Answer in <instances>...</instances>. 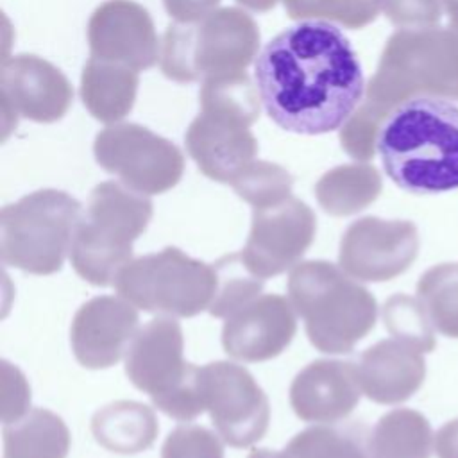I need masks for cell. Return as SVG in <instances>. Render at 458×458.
<instances>
[{
    "mask_svg": "<svg viewBox=\"0 0 458 458\" xmlns=\"http://www.w3.org/2000/svg\"><path fill=\"white\" fill-rule=\"evenodd\" d=\"M138 311L123 297L100 295L84 302L73 317L70 342L86 369H107L120 361L138 333Z\"/></svg>",
    "mask_w": 458,
    "mask_h": 458,
    "instance_id": "7c38bea8",
    "label": "cell"
},
{
    "mask_svg": "<svg viewBox=\"0 0 458 458\" xmlns=\"http://www.w3.org/2000/svg\"><path fill=\"white\" fill-rule=\"evenodd\" d=\"M182 349L179 322L154 318L132 338L125 374L163 413L177 420H193L204 411L200 367L184 361Z\"/></svg>",
    "mask_w": 458,
    "mask_h": 458,
    "instance_id": "8992f818",
    "label": "cell"
},
{
    "mask_svg": "<svg viewBox=\"0 0 458 458\" xmlns=\"http://www.w3.org/2000/svg\"><path fill=\"white\" fill-rule=\"evenodd\" d=\"M254 79L270 120L297 134L338 129L365 89L349 38L322 20H304L276 34L256 57Z\"/></svg>",
    "mask_w": 458,
    "mask_h": 458,
    "instance_id": "6da1fadb",
    "label": "cell"
},
{
    "mask_svg": "<svg viewBox=\"0 0 458 458\" xmlns=\"http://www.w3.org/2000/svg\"><path fill=\"white\" fill-rule=\"evenodd\" d=\"M437 458H458V419L445 422L433 440Z\"/></svg>",
    "mask_w": 458,
    "mask_h": 458,
    "instance_id": "d4e9b609",
    "label": "cell"
},
{
    "mask_svg": "<svg viewBox=\"0 0 458 458\" xmlns=\"http://www.w3.org/2000/svg\"><path fill=\"white\" fill-rule=\"evenodd\" d=\"M152 204L118 184H100L79 220L70 259L75 272L95 286L114 284L120 270L132 261V243L147 229Z\"/></svg>",
    "mask_w": 458,
    "mask_h": 458,
    "instance_id": "277c9868",
    "label": "cell"
},
{
    "mask_svg": "<svg viewBox=\"0 0 458 458\" xmlns=\"http://www.w3.org/2000/svg\"><path fill=\"white\" fill-rule=\"evenodd\" d=\"M288 299L304 320L311 345L320 352H351L376 326L374 295L342 267L324 259L302 261L292 268Z\"/></svg>",
    "mask_w": 458,
    "mask_h": 458,
    "instance_id": "3957f363",
    "label": "cell"
},
{
    "mask_svg": "<svg viewBox=\"0 0 458 458\" xmlns=\"http://www.w3.org/2000/svg\"><path fill=\"white\" fill-rule=\"evenodd\" d=\"M215 286V267L175 247L129 261L114 279L118 295L132 306L168 317H195L209 310Z\"/></svg>",
    "mask_w": 458,
    "mask_h": 458,
    "instance_id": "52a82bcc",
    "label": "cell"
},
{
    "mask_svg": "<svg viewBox=\"0 0 458 458\" xmlns=\"http://www.w3.org/2000/svg\"><path fill=\"white\" fill-rule=\"evenodd\" d=\"M213 267L216 274V286L211 306L208 310L213 317L225 318L243 304L261 295L263 279L250 272L243 261L242 252L225 256Z\"/></svg>",
    "mask_w": 458,
    "mask_h": 458,
    "instance_id": "44dd1931",
    "label": "cell"
},
{
    "mask_svg": "<svg viewBox=\"0 0 458 458\" xmlns=\"http://www.w3.org/2000/svg\"><path fill=\"white\" fill-rule=\"evenodd\" d=\"M361 392L379 404L408 401L424 383L422 352L397 338L381 340L363 351L356 363Z\"/></svg>",
    "mask_w": 458,
    "mask_h": 458,
    "instance_id": "5bb4252c",
    "label": "cell"
},
{
    "mask_svg": "<svg viewBox=\"0 0 458 458\" xmlns=\"http://www.w3.org/2000/svg\"><path fill=\"white\" fill-rule=\"evenodd\" d=\"M433 327L449 338H458V263H440L426 270L417 283Z\"/></svg>",
    "mask_w": 458,
    "mask_h": 458,
    "instance_id": "ffe728a7",
    "label": "cell"
},
{
    "mask_svg": "<svg viewBox=\"0 0 458 458\" xmlns=\"http://www.w3.org/2000/svg\"><path fill=\"white\" fill-rule=\"evenodd\" d=\"M234 186L242 199L256 208H261L288 197L290 177L276 166L263 165L243 175Z\"/></svg>",
    "mask_w": 458,
    "mask_h": 458,
    "instance_id": "cb8c5ba5",
    "label": "cell"
},
{
    "mask_svg": "<svg viewBox=\"0 0 458 458\" xmlns=\"http://www.w3.org/2000/svg\"><path fill=\"white\" fill-rule=\"evenodd\" d=\"M435 435L428 419L410 408L385 413L369 435L370 458H429Z\"/></svg>",
    "mask_w": 458,
    "mask_h": 458,
    "instance_id": "e0dca14e",
    "label": "cell"
},
{
    "mask_svg": "<svg viewBox=\"0 0 458 458\" xmlns=\"http://www.w3.org/2000/svg\"><path fill=\"white\" fill-rule=\"evenodd\" d=\"M95 440L111 453L136 454L148 449L159 431L156 413L136 401H116L91 419Z\"/></svg>",
    "mask_w": 458,
    "mask_h": 458,
    "instance_id": "9a60e30c",
    "label": "cell"
},
{
    "mask_svg": "<svg viewBox=\"0 0 458 458\" xmlns=\"http://www.w3.org/2000/svg\"><path fill=\"white\" fill-rule=\"evenodd\" d=\"M202 403L222 440L233 447H247L268 429L270 406L252 374L231 361L200 367Z\"/></svg>",
    "mask_w": 458,
    "mask_h": 458,
    "instance_id": "ba28073f",
    "label": "cell"
},
{
    "mask_svg": "<svg viewBox=\"0 0 458 458\" xmlns=\"http://www.w3.org/2000/svg\"><path fill=\"white\" fill-rule=\"evenodd\" d=\"M81 204L45 190L5 206L0 215V256L9 267L36 276L59 272L79 224Z\"/></svg>",
    "mask_w": 458,
    "mask_h": 458,
    "instance_id": "5b68a950",
    "label": "cell"
},
{
    "mask_svg": "<svg viewBox=\"0 0 458 458\" xmlns=\"http://www.w3.org/2000/svg\"><path fill=\"white\" fill-rule=\"evenodd\" d=\"M315 231V215L297 199L254 208L243 261L261 279L279 276L304 256Z\"/></svg>",
    "mask_w": 458,
    "mask_h": 458,
    "instance_id": "30bf717a",
    "label": "cell"
},
{
    "mask_svg": "<svg viewBox=\"0 0 458 458\" xmlns=\"http://www.w3.org/2000/svg\"><path fill=\"white\" fill-rule=\"evenodd\" d=\"M247 458H288L286 453L270 451V449H252Z\"/></svg>",
    "mask_w": 458,
    "mask_h": 458,
    "instance_id": "484cf974",
    "label": "cell"
},
{
    "mask_svg": "<svg viewBox=\"0 0 458 458\" xmlns=\"http://www.w3.org/2000/svg\"><path fill=\"white\" fill-rule=\"evenodd\" d=\"M419 245V231L411 222L365 216L345 229L338 261L358 281L383 283L411 267Z\"/></svg>",
    "mask_w": 458,
    "mask_h": 458,
    "instance_id": "9c48e42d",
    "label": "cell"
},
{
    "mask_svg": "<svg viewBox=\"0 0 458 458\" xmlns=\"http://www.w3.org/2000/svg\"><path fill=\"white\" fill-rule=\"evenodd\" d=\"M290 301L277 293H263L243 304L222 327V345L242 361H265L281 354L297 331Z\"/></svg>",
    "mask_w": 458,
    "mask_h": 458,
    "instance_id": "8fae6325",
    "label": "cell"
},
{
    "mask_svg": "<svg viewBox=\"0 0 458 458\" xmlns=\"http://www.w3.org/2000/svg\"><path fill=\"white\" fill-rule=\"evenodd\" d=\"M356 365L340 360H315L292 381L290 404L306 422H338L360 403Z\"/></svg>",
    "mask_w": 458,
    "mask_h": 458,
    "instance_id": "4fadbf2b",
    "label": "cell"
},
{
    "mask_svg": "<svg viewBox=\"0 0 458 458\" xmlns=\"http://www.w3.org/2000/svg\"><path fill=\"white\" fill-rule=\"evenodd\" d=\"M68 449L70 431L50 410L34 408L4 426L2 458H66Z\"/></svg>",
    "mask_w": 458,
    "mask_h": 458,
    "instance_id": "2e32d148",
    "label": "cell"
},
{
    "mask_svg": "<svg viewBox=\"0 0 458 458\" xmlns=\"http://www.w3.org/2000/svg\"><path fill=\"white\" fill-rule=\"evenodd\" d=\"M381 181L376 170L365 166L336 168L317 184V199L326 213L347 216L361 211L376 200Z\"/></svg>",
    "mask_w": 458,
    "mask_h": 458,
    "instance_id": "ac0fdd59",
    "label": "cell"
},
{
    "mask_svg": "<svg viewBox=\"0 0 458 458\" xmlns=\"http://www.w3.org/2000/svg\"><path fill=\"white\" fill-rule=\"evenodd\" d=\"M376 150L386 175L415 195L458 188V106L413 97L390 111L377 131Z\"/></svg>",
    "mask_w": 458,
    "mask_h": 458,
    "instance_id": "7a4b0ae2",
    "label": "cell"
},
{
    "mask_svg": "<svg viewBox=\"0 0 458 458\" xmlns=\"http://www.w3.org/2000/svg\"><path fill=\"white\" fill-rule=\"evenodd\" d=\"M383 322L394 338L419 349L422 354L431 352L437 345L435 327L417 297L406 293L388 297L383 304Z\"/></svg>",
    "mask_w": 458,
    "mask_h": 458,
    "instance_id": "7402d4cb",
    "label": "cell"
},
{
    "mask_svg": "<svg viewBox=\"0 0 458 458\" xmlns=\"http://www.w3.org/2000/svg\"><path fill=\"white\" fill-rule=\"evenodd\" d=\"M288 458H370L361 426H313L297 433L284 449Z\"/></svg>",
    "mask_w": 458,
    "mask_h": 458,
    "instance_id": "d6986e66",
    "label": "cell"
},
{
    "mask_svg": "<svg viewBox=\"0 0 458 458\" xmlns=\"http://www.w3.org/2000/svg\"><path fill=\"white\" fill-rule=\"evenodd\" d=\"M161 458H224V447L208 428L186 424L175 428L166 437Z\"/></svg>",
    "mask_w": 458,
    "mask_h": 458,
    "instance_id": "603a6c76",
    "label": "cell"
}]
</instances>
